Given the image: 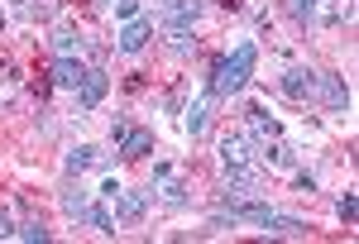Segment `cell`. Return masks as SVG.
<instances>
[{
    "instance_id": "cell-20",
    "label": "cell",
    "mask_w": 359,
    "mask_h": 244,
    "mask_svg": "<svg viewBox=\"0 0 359 244\" xmlns=\"http://www.w3.org/2000/svg\"><path fill=\"white\" fill-rule=\"evenodd\" d=\"M163 201H168V206H187V196H182V187H177V182L163 191Z\"/></svg>"
},
{
    "instance_id": "cell-19",
    "label": "cell",
    "mask_w": 359,
    "mask_h": 244,
    "mask_svg": "<svg viewBox=\"0 0 359 244\" xmlns=\"http://www.w3.org/2000/svg\"><path fill=\"white\" fill-rule=\"evenodd\" d=\"M139 15V0H115V20H135Z\"/></svg>"
},
{
    "instance_id": "cell-3",
    "label": "cell",
    "mask_w": 359,
    "mask_h": 244,
    "mask_svg": "<svg viewBox=\"0 0 359 244\" xmlns=\"http://www.w3.org/2000/svg\"><path fill=\"white\" fill-rule=\"evenodd\" d=\"M316 91H321L326 110H335V115H345V110H350V86H345V77H335V72H321Z\"/></svg>"
},
{
    "instance_id": "cell-15",
    "label": "cell",
    "mask_w": 359,
    "mask_h": 244,
    "mask_svg": "<svg viewBox=\"0 0 359 244\" xmlns=\"http://www.w3.org/2000/svg\"><path fill=\"white\" fill-rule=\"evenodd\" d=\"M86 220H91L101 235H115V216L106 211V206H86Z\"/></svg>"
},
{
    "instance_id": "cell-7",
    "label": "cell",
    "mask_w": 359,
    "mask_h": 244,
    "mask_svg": "<svg viewBox=\"0 0 359 244\" xmlns=\"http://www.w3.org/2000/svg\"><path fill=\"white\" fill-rule=\"evenodd\" d=\"M269 240H302L306 235V220H297V216H278V211H269V220L259 225Z\"/></svg>"
},
{
    "instance_id": "cell-9",
    "label": "cell",
    "mask_w": 359,
    "mask_h": 244,
    "mask_svg": "<svg viewBox=\"0 0 359 244\" xmlns=\"http://www.w3.org/2000/svg\"><path fill=\"white\" fill-rule=\"evenodd\" d=\"M86 72H91V67H82L77 57H57V62H53V81H57V86H67V91H77V86L86 81Z\"/></svg>"
},
{
    "instance_id": "cell-21",
    "label": "cell",
    "mask_w": 359,
    "mask_h": 244,
    "mask_svg": "<svg viewBox=\"0 0 359 244\" xmlns=\"http://www.w3.org/2000/svg\"><path fill=\"white\" fill-rule=\"evenodd\" d=\"M0 240H15V225H10V211H0Z\"/></svg>"
},
{
    "instance_id": "cell-6",
    "label": "cell",
    "mask_w": 359,
    "mask_h": 244,
    "mask_svg": "<svg viewBox=\"0 0 359 244\" xmlns=\"http://www.w3.org/2000/svg\"><path fill=\"white\" fill-rule=\"evenodd\" d=\"M106 91H111V77H106L101 67H96V72H86V81L77 86V106H82V110H96L101 101H106Z\"/></svg>"
},
{
    "instance_id": "cell-1",
    "label": "cell",
    "mask_w": 359,
    "mask_h": 244,
    "mask_svg": "<svg viewBox=\"0 0 359 244\" xmlns=\"http://www.w3.org/2000/svg\"><path fill=\"white\" fill-rule=\"evenodd\" d=\"M254 62H259V48H254V43H235L225 57H216V67H211V91H216V101L245 91V81L254 77Z\"/></svg>"
},
{
    "instance_id": "cell-23",
    "label": "cell",
    "mask_w": 359,
    "mask_h": 244,
    "mask_svg": "<svg viewBox=\"0 0 359 244\" xmlns=\"http://www.w3.org/2000/svg\"><path fill=\"white\" fill-rule=\"evenodd\" d=\"M0 29H5V10H0Z\"/></svg>"
},
{
    "instance_id": "cell-14",
    "label": "cell",
    "mask_w": 359,
    "mask_h": 244,
    "mask_svg": "<svg viewBox=\"0 0 359 244\" xmlns=\"http://www.w3.org/2000/svg\"><path fill=\"white\" fill-rule=\"evenodd\" d=\"M62 211H67L72 220H82V216H86V191H82V187H72L67 196H62Z\"/></svg>"
},
{
    "instance_id": "cell-12",
    "label": "cell",
    "mask_w": 359,
    "mask_h": 244,
    "mask_svg": "<svg viewBox=\"0 0 359 244\" xmlns=\"http://www.w3.org/2000/svg\"><path fill=\"white\" fill-rule=\"evenodd\" d=\"M86 168H101V154H96L91 144H77V149L67 154V172L77 177V172H86Z\"/></svg>"
},
{
    "instance_id": "cell-16",
    "label": "cell",
    "mask_w": 359,
    "mask_h": 244,
    "mask_svg": "<svg viewBox=\"0 0 359 244\" xmlns=\"http://www.w3.org/2000/svg\"><path fill=\"white\" fill-rule=\"evenodd\" d=\"M53 48H57V57H72V48H77V34H72V29H57V34H53Z\"/></svg>"
},
{
    "instance_id": "cell-11",
    "label": "cell",
    "mask_w": 359,
    "mask_h": 244,
    "mask_svg": "<svg viewBox=\"0 0 359 244\" xmlns=\"http://www.w3.org/2000/svg\"><path fill=\"white\" fill-rule=\"evenodd\" d=\"M221 158H225V168H245L254 154H249V139L245 135H235V139H225L221 144Z\"/></svg>"
},
{
    "instance_id": "cell-17",
    "label": "cell",
    "mask_w": 359,
    "mask_h": 244,
    "mask_svg": "<svg viewBox=\"0 0 359 244\" xmlns=\"http://www.w3.org/2000/svg\"><path fill=\"white\" fill-rule=\"evenodd\" d=\"M316 5H321V0H287V15H292V20H311Z\"/></svg>"
},
{
    "instance_id": "cell-8",
    "label": "cell",
    "mask_w": 359,
    "mask_h": 244,
    "mask_svg": "<svg viewBox=\"0 0 359 244\" xmlns=\"http://www.w3.org/2000/svg\"><path fill=\"white\" fill-rule=\"evenodd\" d=\"M211 110H216V91H206V96H196L192 106H187V120H182V125H187V135H206V125H211Z\"/></svg>"
},
{
    "instance_id": "cell-5",
    "label": "cell",
    "mask_w": 359,
    "mask_h": 244,
    "mask_svg": "<svg viewBox=\"0 0 359 244\" xmlns=\"http://www.w3.org/2000/svg\"><path fill=\"white\" fill-rule=\"evenodd\" d=\"M149 39H154V20H144V15L125 20V29H120V53H139Z\"/></svg>"
},
{
    "instance_id": "cell-4",
    "label": "cell",
    "mask_w": 359,
    "mask_h": 244,
    "mask_svg": "<svg viewBox=\"0 0 359 244\" xmlns=\"http://www.w3.org/2000/svg\"><path fill=\"white\" fill-rule=\"evenodd\" d=\"M149 196L154 191H115L111 201H115V220H144V211H149Z\"/></svg>"
},
{
    "instance_id": "cell-2",
    "label": "cell",
    "mask_w": 359,
    "mask_h": 244,
    "mask_svg": "<svg viewBox=\"0 0 359 244\" xmlns=\"http://www.w3.org/2000/svg\"><path fill=\"white\" fill-rule=\"evenodd\" d=\"M316 81H321V72H311V67H287L283 72V96L287 101H311L316 96Z\"/></svg>"
},
{
    "instance_id": "cell-13",
    "label": "cell",
    "mask_w": 359,
    "mask_h": 244,
    "mask_svg": "<svg viewBox=\"0 0 359 244\" xmlns=\"http://www.w3.org/2000/svg\"><path fill=\"white\" fill-rule=\"evenodd\" d=\"M15 240H29V244H48V240H53V230H48L43 220H25V225L15 230Z\"/></svg>"
},
{
    "instance_id": "cell-22",
    "label": "cell",
    "mask_w": 359,
    "mask_h": 244,
    "mask_svg": "<svg viewBox=\"0 0 359 244\" xmlns=\"http://www.w3.org/2000/svg\"><path fill=\"white\" fill-rule=\"evenodd\" d=\"M340 20H355V0H340Z\"/></svg>"
},
{
    "instance_id": "cell-10",
    "label": "cell",
    "mask_w": 359,
    "mask_h": 244,
    "mask_svg": "<svg viewBox=\"0 0 359 244\" xmlns=\"http://www.w3.org/2000/svg\"><path fill=\"white\" fill-rule=\"evenodd\" d=\"M149 149H154V135L149 130H125L120 135V158H144Z\"/></svg>"
},
{
    "instance_id": "cell-18",
    "label": "cell",
    "mask_w": 359,
    "mask_h": 244,
    "mask_svg": "<svg viewBox=\"0 0 359 244\" xmlns=\"http://www.w3.org/2000/svg\"><path fill=\"white\" fill-rule=\"evenodd\" d=\"M335 216L345 220V225H355V191H345V196L335 201Z\"/></svg>"
}]
</instances>
